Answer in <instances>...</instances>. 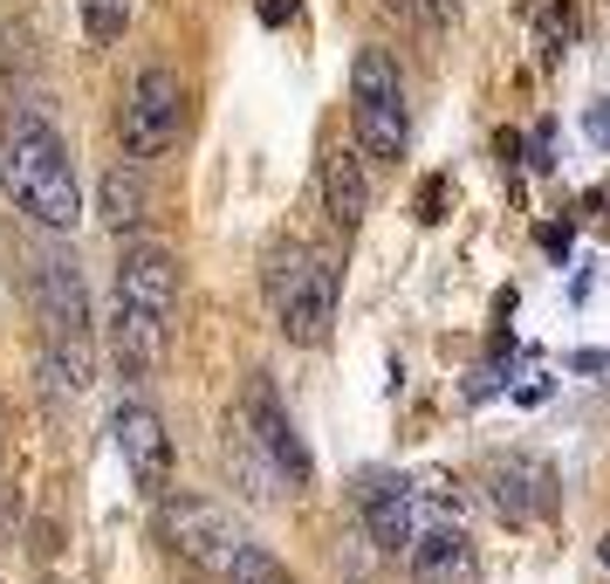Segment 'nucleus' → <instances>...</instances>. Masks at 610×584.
Masks as SVG:
<instances>
[{
    "instance_id": "obj_1",
    "label": "nucleus",
    "mask_w": 610,
    "mask_h": 584,
    "mask_svg": "<svg viewBox=\"0 0 610 584\" xmlns=\"http://www.w3.org/2000/svg\"><path fill=\"white\" fill-rule=\"evenodd\" d=\"M172 309H179V261H172V248L131 241L124 255H117V324H110L117 365H124L131 378H151L158 365H166Z\"/></svg>"
},
{
    "instance_id": "obj_2",
    "label": "nucleus",
    "mask_w": 610,
    "mask_h": 584,
    "mask_svg": "<svg viewBox=\"0 0 610 584\" xmlns=\"http://www.w3.org/2000/svg\"><path fill=\"white\" fill-rule=\"evenodd\" d=\"M0 179H8L14 207L28 220H42L49 234H69L83 220V192H76V166H69V145L56 138V125L42 117H14L8 138H0Z\"/></svg>"
},
{
    "instance_id": "obj_3",
    "label": "nucleus",
    "mask_w": 610,
    "mask_h": 584,
    "mask_svg": "<svg viewBox=\"0 0 610 584\" xmlns=\"http://www.w3.org/2000/svg\"><path fill=\"white\" fill-rule=\"evenodd\" d=\"M337 289H343V276H337V261L322 248L281 241L268 255V309H274V324H281L289 344H322V337H330Z\"/></svg>"
},
{
    "instance_id": "obj_4",
    "label": "nucleus",
    "mask_w": 610,
    "mask_h": 584,
    "mask_svg": "<svg viewBox=\"0 0 610 584\" xmlns=\"http://www.w3.org/2000/svg\"><path fill=\"white\" fill-rule=\"evenodd\" d=\"M166 536L179 543V557H192L199 571H213L220 584H268V577H281L274 557L227 509H213V502H166Z\"/></svg>"
},
{
    "instance_id": "obj_5",
    "label": "nucleus",
    "mask_w": 610,
    "mask_h": 584,
    "mask_svg": "<svg viewBox=\"0 0 610 584\" xmlns=\"http://www.w3.org/2000/svg\"><path fill=\"white\" fill-rule=\"evenodd\" d=\"M350 131L363 145V159H404V138H412V117H404V76L384 49H363L350 62Z\"/></svg>"
},
{
    "instance_id": "obj_6",
    "label": "nucleus",
    "mask_w": 610,
    "mask_h": 584,
    "mask_svg": "<svg viewBox=\"0 0 610 584\" xmlns=\"http://www.w3.org/2000/svg\"><path fill=\"white\" fill-rule=\"evenodd\" d=\"M186 125V83L172 69H138V83L124 97V159H158L179 145Z\"/></svg>"
},
{
    "instance_id": "obj_7",
    "label": "nucleus",
    "mask_w": 610,
    "mask_h": 584,
    "mask_svg": "<svg viewBox=\"0 0 610 584\" xmlns=\"http://www.w3.org/2000/svg\"><path fill=\"white\" fill-rule=\"evenodd\" d=\"M110 441H117V454H124L131 482L144 495H166V482H172V434H166V419H158L144 399H124L110 413Z\"/></svg>"
},
{
    "instance_id": "obj_8",
    "label": "nucleus",
    "mask_w": 610,
    "mask_h": 584,
    "mask_svg": "<svg viewBox=\"0 0 610 584\" xmlns=\"http://www.w3.org/2000/svg\"><path fill=\"white\" fill-rule=\"evenodd\" d=\"M34 303H42L49 337H83L90 309H83V276H76V255L49 248L42 261H34Z\"/></svg>"
},
{
    "instance_id": "obj_9",
    "label": "nucleus",
    "mask_w": 610,
    "mask_h": 584,
    "mask_svg": "<svg viewBox=\"0 0 610 584\" xmlns=\"http://www.w3.org/2000/svg\"><path fill=\"white\" fill-rule=\"evenodd\" d=\"M404 557H412V577H419V584H467V577H473V551H467V529H460V523H426V529H412Z\"/></svg>"
},
{
    "instance_id": "obj_10",
    "label": "nucleus",
    "mask_w": 610,
    "mask_h": 584,
    "mask_svg": "<svg viewBox=\"0 0 610 584\" xmlns=\"http://www.w3.org/2000/svg\"><path fill=\"white\" fill-rule=\"evenodd\" d=\"M248 419H254V434H261V447H268V461L281 467V475H289L296 488L309 482V447H302V434H296V419L281 413V399L268 393V385L254 378L248 385Z\"/></svg>"
},
{
    "instance_id": "obj_11",
    "label": "nucleus",
    "mask_w": 610,
    "mask_h": 584,
    "mask_svg": "<svg viewBox=\"0 0 610 584\" xmlns=\"http://www.w3.org/2000/svg\"><path fill=\"white\" fill-rule=\"evenodd\" d=\"M357 502H363V523H371V536L384 543V551H404L412 543V488H404L398 475H363V488H357Z\"/></svg>"
},
{
    "instance_id": "obj_12",
    "label": "nucleus",
    "mask_w": 610,
    "mask_h": 584,
    "mask_svg": "<svg viewBox=\"0 0 610 584\" xmlns=\"http://www.w3.org/2000/svg\"><path fill=\"white\" fill-rule=\"evenodd\" d=\"M322 207H330V220L343 234L363 227V214H371V179H363L357 151H330V159H322Z\"/></svg>"
},
{
    "instance_id": "obj_13",
    "label": "nucleus",
    "mask_w": 610,
    "mask_h": 584,
    "mask_svg": "<svg viewBox=\"0 0 610 584\" xmlns=\"http://www.w3.org/2000/svg\"><path fill=\"white\" fill-rule=\"evenodd\" d=\"M494 502H501V516L508 523H536V516H549V467L542 461H508V467H494Z\"/></svg>"
},
{
    "instance_id": "obj_14",
    "label": "nucleus",
    "mask_w": 610,
    "mask_h": 584,
    "mask_svg": "<svg viewBox=\"0 0 610 584\" xmlns=\"http://www.w3.org/2000/svg\"><path fill=\"white\" fill-rule=\"evenodd\" d=\"M103 220H110L117 234L144 220V179H138V159H131V166H110V172H103Z\"/></svg>"
},
{
    "instance_id": "obj_15",
    "label": "nucleus",
    "mask_w": 610,
    "mask_h": 584,
    "mask_svg": "<svg viewBox=\"0 0 610 584\" xmlns=\"http://www.w3.org/2000/svg\"><path fill=\"white\" fill-rule=\"evenodd\" d=\"M131 21V0H83V28H90V42H117Z\"/></svg>"
},
{
    "instance_id": "obj_16",
    "label": "nucleus",
    "mask_w": 610,
    "mask_h": 584,
    "mask_svg": "<svg viewBox=\"0 0 610 584\" xmlns=\"http://www.w3.org/2000/svg\"><path fill=\"white\" fill-rule=\"evenodd\" d=\"M583 131H590V138H597V145L610 151V103H597V110L583 117Z\"/></svg>"
},
{
    "instance_id": "obj_17",
    "label": "nucleus",
    "mask_w": 610,
    "mask_h": 584,
    "mask_svg": "<svg viewBox=\"0 0 610 584\" xmlns=\"http://www.w3.org/2000/svg\"><path fill=\"white\" fill-rule=\"evenodd\" d=\"M419 8H426V14H432V21H439V14H446V8H453V0H419Z\"/></svg>"
},
{
    "instance_id": "obj_18",
    "label": "nucleus",
    "mask_w": 610,
    "mask_h": 584,
    "mask_svg": "<svg viewBox=\"0 0 610 584\" xmlns=\"http://www.w3.org/2000/svg\"><path fill=\"white\" fill-rule=\"evenodd\" d=\"M603 571H610V536H603Z\"/></svg>"
}]
</instances>
